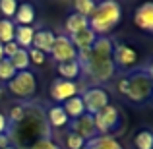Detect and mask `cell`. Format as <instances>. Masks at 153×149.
<instances>
[{
	"label": "cell",
	"instance_id": "obj_1",
	"mask_svg": "<svg viewBox=\"0 0 153 149\" xmlns=\"http://www.w3.org/2000/svg\"><path fill=\"white\" fill-rule=\"evenodd\" d=\"M112 49H114V43L111 37H97L91 49L78 50L82 74L89 76L95 82H108L116 70L112 62Z\"/></svg>",
	"mask_w": 153,
	"mask_h": 149
},
{
	"label": "cell",
	"instance_id": "obj_2",
	"mask_svg": "<svg viewBox=\"0 0 153 149\" xmlns=\"http://www.w3.org/2000/svg\"><path fill=\"white\" fill-rule=\"evenodd\" d=\"M122 19V8L114 0H105L95 6V12L89 18V29L97 37H107Z\"/></svg>",
	"mask_w": 153,
	"mask_h": 149
},
{
	"label": "cell",
	"instance_id": "obj_3",
	"mask_svg": "<svg viewBox=\"0 0 153 149\" xmlns=\"http://www.w3.org/2000/svg\"><path fill=\"white\" fill-rule=\"evenodd\" d=\"M118 91L132 103H143L153 93V79L143 70H138L128 78H120Z\"/></svg>",
	"mask_w": 153,
	"mask_h": 149
},
{
	"label": "cell",
	"instance_id": "obj_4",
	"mask_svg": "<svg viewBox=\"0 0 153 149\" xmlns=\"http://www.w3.org/2000/svg\"><path fill=\"white\" fill-rule=\"evenodd\" d=\"M8 91L18 99H31L37 91V79L35 74L29 70L16 72V76L8 82Z\"/></svg>",
	"mask_w": 153,
	"mask_h": 149
},
{
	"label": "cell",
	"instance_id": "obj_5",
	"mask_svg": "<svg viewBox=\"0 0 153 149\" xmlns=\"http://www.w3.org/2000/svg\"><path fill=\"white\" fill-rule=\"evenodd\" d=\"M93 122H95V128H97L99 136H111V132L114 130L120 122V112L114 105L108 103L107 107L101 108V110L93 116Z\"/></svg>",
	"mask_w": 153,
	"mask_h": 149
},
{
	"label": "cell",
	"instance_id": "obj_6",
	"mask_svg": "<svg viewBox=\"0 0 153 149\" xmlns=\"http://www.w3.org/2000/svg\"><path fill=\"white\" fill-rule=\"evenodd\" d=\"M79 97H82L83 107H85V114H89V116H95L101 108H105L108 105V93L103 87H89Z\"/></svg>",
	"mask_w": 153,
	"mask_h": 149
},
{
	"label": "cell",
	"instance_id": "obj_7",
	"mask_svg": "<svg viewBox=\"0 0 153 149\" xmlns=\"http://www.w3.org/2000/svg\"><path fill=\"white\" fill-rule=\"evenodd\" d=\"M51 54L58 64L70 62V60H78V50L74 49V45H72L68 35H58L54 39V47H52Z\"/></svg>",
	"mask_w": 153,
	"mask_h": 149
},
{
	"label": "cell",
	"instance_id": "obj_8",
	"mask_svg": "<svg viewBox=\"0 0 153 149\" xmlns=\"http://www.w3.org/2000/svg\"><path fill=\"white\" fill-rule=\"evenodd\" d=\"M49 93H51L52 101H56V103H66L68 99L78 95V85H76V82H68V79L56 78L54 82L51 83Z\"/></svg>",
	"mask_w": 153,
	"mask_h": 149
},
{
	"label": "cell",
	"instance_id": "obj_9",
	"mask_svg": "<svg viewBox=\"0 0 153 149\" xmlns=\"http://www.w3.org/2000/svg\"><path fill=\"white\" fill-rule=\"evenodd\" d=\"M112 62H114V66L122 68V70L132 68L138 62V52L132 49V47H128L126 43H118L112 49Z\"/></svg>",
	"mask_w": 153,
	"mask_h": 149
},
{
	"label": "cell",
	"instance_id": "obj_10",
	"mask_svg": "<svg viewBox=\"0 0 153 149\" xmlns=\"http://www.w3.org/2000/svg\"><path fill=\"white\" fill-rule=\"evenodd\" d=\"M72 132H74V134H78L79 138L85 139V142L93 139L95 136H97V128H95L93 116L83 114V116H79V118H76L74 124H72Z\"/></svg>",
	"mask_w": 153,
	"mask_h": 149
},
{
	"label": "cell",
	"instance_id": "obj_11",
	"mask_svg": "<svg viewBox=\"0 0 153 149\" xmlns=\"http://www.w3.org/2000/svg\"><path fill=\"white\" fill-rule=\"evenodd\" d=\"M134 23L142 31L153 35V2H146L136 10L134 14Z\"/></svg>",
	"mask_w": 153,
	"mask_h": 149
},
{
	"label": "cell",
	"instance_id": "obj_12",
	"mask_svg": "<svg viewBox=\"0 0 153 149\" xmlns=\"http://www.w3.org/2000/svg\"><path fill=\"white\" fill-rule=\"evenodd\" d=\"M54 39L56 35L51 29H35V37H33V49L41 50L43 54H51L52 47H54Z\"/></svg>",
	"mask_w": 153,
	"mask_h": 149
},
{
	"label": "cell",
	"instance_id": "obj_13",
	"mask_svg": "<svg viewBox=\"0 0 153 149\" xmlns=\"http://www.w3.org/2000/svg\"><path fill=\"white\" fill-rule=\"evenodd\" d=\"M68 37H70V41H72V45H74L76 50H87V49L93 47L97 35H95L89 27H85V29L78 31V33H74V35H68Z\"/></svg>",
	"mask_w": 153,
	"mask_h": 149
},
{
	"label": "cell",
	"instance_id": "obj_14",
	"mask_svg": "<svg viewBox=\"0 0 153 149\" xmlns=\"http://www.w3.org/2000/svg\"><path fill=\"white\" fill-rule=\"evenodd\" d=\"M33 37H35V27L33 25H16V33H14V43L19 49L27 50L33 45Z\"/></svg>",
	"mask_w": 153,
	"mask_h": 149
},
{
	"label": "cell",
	"instance_id": "obj_15",
	"mask_svg": "<svg viewBox=\"0 0 153 149\" xmlns=\"http://www.w3.org/2000/svg\"><path fill=\"white\" fill-rule=\"evenodd\" d=\"M12 21L16 25H33L35 21V8L31 4H18V12H16Z\"/></svg>",
	"mask_w": 153,
	"mask_h": 149
},
{
	"label": "cell",
	"instance_id": "obj_16",
	"mask_svg": "<svg viewBox=\"0 0 153 149\" xmlns=\"http://www.w3.org/2000/svg\"><path fill=\"white\" fill-rule=\"evenodd\" d=\"M85 149H124V147L112 136H95L93 139L85 143Z\"/></svg>",
	"mask_w": 153,
	"mask_h": 149
},
{
	"label": "cell",
	"instance_id": "obj_17",
	"mask_svg": "<svg viewBox=\"0 0 153 149\" xmlns=\"http://www.w3.org/2000/svg\"><path fill=\"white\" fill-rule=\"evenodd\" d=\"M62 108L68 114V118H72V120H76V118L85 114V107H83V101H82L79 95H76V97L68 99L66 103H62Z\"/></svg>",
	"mask_w": 153,
	"mask_h": 149
},
{
	"label": "cell",
	"instance_id": "obj_18",
	"mask_svg": "<svg viewBox=\"0 0 153 149\" xmlns=\"http://www.w3.org/2000/svg\"><path fill=\"white\" fill-rule=\"evenodd\" d=\"M58 74L62 79H68V82H74L76 78H79L82 74V68H79L78 60H70V62L58 64Z\"/></svg>",
	"mask_w": 153,
	"mask_h": 149
},
{
	"label": "cell",
	"instance_id": "obj_19",
	"mask_svg": "<svg viewBox=\"0 0 153 149\" xmlns=\"http://www.w3.org/2000/svg\"><path fill=\"white\" fill-rule=\"evenodd\" d=\"M66 31L70 35H74V33H78V31H82V29H85V27H89V19L87 18H83V16H79V14H70L68 16V19H66Z\"/></svg>",
	"mask_w": 153,
	"mask_h": 149
},
{
	"label": "cell",
	"instance_id": "obj_20",
	"mask_svg": "<svg viewBox=\"0 0 153 149\" xmlns=\"http://www.w3.org/2000/svg\"><path fill=\"white\" fill-rule=\"evenodd\" d=\"M68 114L64 112V108H62V105H54V107H51L49 108V122H51V126H54V128H64L68 124Z\"/></svg>",
	"mask_w": 153,
	"mask_h": 149
},
{
	"label": "cell",
	"instance_id": "obj_21",
	"mask_svg": "<svg viewBox=\"0 0 153 149\" xmlns=\"http://www.w3.org/2000/svg\"><path fill=\"white\" fill-rule=\"evenodd\" d=\"M8 60H10V64L14 66L16 72H25L27 68H29V54H27V50H23V49H19L16 54H12Z\"/></svg>",
	"mask_w": 153,
	"mask_h": 149
},
{
	"label": "cell",
	"instance_id": "obj_22",
	"mask_svg": "<svg viewBox=\"0 0 153 149\" xmlns=\"http://www.w3.org/2000/svg\"><path fill=\"white\" fill-rule=\"evenodd\" d=\"M14 33H16V23L12 19H0V43L6 45V43L14 41Z\"/></svg>",
	"mask_w": 153,
	"mask_h": 149
},
{
	"label": "cell",
	"instance_id": "obj_23",
	"mask_svg": "<svg viewBox=\"0 0 153 149\" xmlns=\"http://www.w3.org/2000/svg\"><path fill=\"white\" fill-rule=\"evenodd\" d=\"M136 149H153V132L151 130H142L134 138Z\"/></svg>",
	"mask_w": 153,
	"mask_h": 149
},
{
	"label": "cell",
	"instance_id": "obj_24",
	"mask_svg": "<svg viewBox=\"0 0 153 149\" xmlns=\"http://www.w3.org/2000/svg\"><path fill=\"white\" fill-rule=\"evenodd\" d=\"M95 6H97V4H95L93 0H76L74 2V12L89 19L91 14L95 12Z\"/></svg>",
	"mask_w": 153,
	"mask_h": 149
},
{
	"label": "cell",
	"instance_id": "obj_25",
	"mask_svg": "<svg viewBox=\"0 0 153 149\" xmlns=\"http://www.w3.org/2000/svg\"><path fill=\"white\" fill-rule=\"evenodd\" d=\"M64 142H66V149H85V139H82L78 134H74V132H68L66 138H64Z\"/></svg>",
	"mask_w": 153,
	"mask_h": 149
},
{
	"label": "cell",
	"instance_id": "obj_26",
	"mask_svg": "<svg viewBox=\"0 0 153 149\" xmlns=\"http://www.w3.org/2000/svg\"><path fill=\"white\" fill-rule=\"evenodd\" d=\"M14 76H16V70H14V66L10 64V60L2 58V60H0V82H6L8 83Z\"/></svg>",
	"mask_w": 153,
	"mask_h": 149
},
{
	"label": "cell",
	"instance_id": "obj_27",
	"mask_svg": "<svg viewBox=\"0 0 153 149\" xmlns=\"http://www.w3.org/2000/svg\"><path fill=\"white\" fill-rule=\"evenodd\" d=\"M0 12L6 16V19H12L18 12V2L16 0H0Z\"/></svg>",
	"mask_w": 153,
	"mask_h": 149
},
{
	"label": "cell",
	"instance_id": "obj_28",
	"mask_svg": "<svg viewBox=\"0 0 153 149\" xmlns=\"http://www.w3.org/2000/svg\"><path fill=\"white\" fill-rule=\"evenodd\" d=\"M23 118H25V107H22V105H16V107H12L10 116H8V122L19 124Z\"/></svg>",
	"mask_w": 153,
	"mask_h": 149
},
{
	"label": "cell",
	"instance_id": "obj_29",
	"mask_svg": "<svg viewBox=\"0 0 153 149\" xmlns=\"http://www.w3.org/2000/svg\"><path fill=\"white\" fill-rule=\"evenodd\" d=\"M27 54H29V64H35V66H43L45 64V56L47 54H43L41 50H37V49H27Z\"/></svg>",
	"mask_w": 153,
	"mask_h": 149
},
{
	"label": "cell",
	"instance_id": "obj_30",
	"mask_svg": "<svg viewBox=\"0 0 153 149\" xmlns=\"http://www.w3.org/2000/svg\"><path fill=\"white\" fill-rule=\"evenodd\" d=\"M29 149H60V147L49 138H39V139L33 142V145H31Z\"/></svg>",
	"mask_w": 153,
	"mask_h": 149
},
{
	"label": "cell",
	"instance_id": "obj_31",
	"mask_svg": "<svg viewBox=\"0 0 153 149\" xmlns=\"http://www.w3.org/2000/svg\"><path fill=\"white\" fill-rule=\"evenodd\" d=\"M18 50H19V47L16 45L14 41H12V43H6V45H4V58H10V56L16 54Z\"/></svg>",
	"mask_w": 153,
	"mask_h": 149
},
{
	"label": "cell",
	"instance_id": "obj_32",
	"mask_svg": "<svg viewBox=\"0 0 153 149\" xmlns=\"http://www.w3.org/2000/svg\"><path fill=\"white\" fill-rule=\"evenodd\" d=\"M8 126H10V122H8V118L0 112V134H8Z\"/></svg>",
	"mask_w": 153,
	"mask_h": 149
},
{
	"label": "cell",
	"instance_id": "obj_33",
	"mask_svg": "<svg viewBox=\"0 0 153 149\" xmlns=\"http://www.w3.org/2000/svg\"><path fill=\"white\" fill-rule=\"evenodd\" d=\"M8 145H12L8 134H0V149H4V147H8Z\"/></svg>",
	"mask_w": 153,
	"mask_h": 149
},
{
	"label": "cell",
	"instance_id": "obj_34",
	"mask_svg": "<svg viewBox=\"0 0 153 149\" xmlns=\"http://www.w3.org/2000/svg\"><path fill=\"white\" fill-rule=\"evenodd\" d=\"M143 72H146V74H147V76H149V78L153 79V60H151V64H149V66H147Z\"/></svg>",
	"mask_w": 153,
	"mask_h": 149
},
{
	"label": "cell",
	"instance_id": "obj_35",
	"mask_svg": "<svg viewBox=\"0 0 153 149\" xmlns=\"http://www.w3.org/2000/svg\"><path fill=\"white\" fill-rule=\"evenodd\" d=\"M2 58H4V45L0 43V60H2Z\"/></svg>",
	"mask_w": 153,
	"mask_h": 149
},
{
	"label": "cell",
	"instance_id": "obj_36",
	"mask_svg": "<svg viewBox=\"0 0 153 149\" xmlns=\"http://www.w3.org/2000/svg\"><path fill=\"white\" fill-rule=\"evenodd\" d=\"M4 149H16L14 145H8V147H4Z\"/></svg>",
	"mask_w": 153,
	"mask_h": 149
},
{
	"label": "cell",
	"instance_id": "obj_37",
	"mask_svg": "<svg viewBox=\"0 0 153 149\" xmlns=\"http://www.w3.org/2000/svg\"><path fill=\"white\" fill-rule=\"evenodd\" d=\"M151 97H153V93H151Z\"/></svg>",
	"mask_w": 153,
	"mask_h": 149
}]
</instances>
